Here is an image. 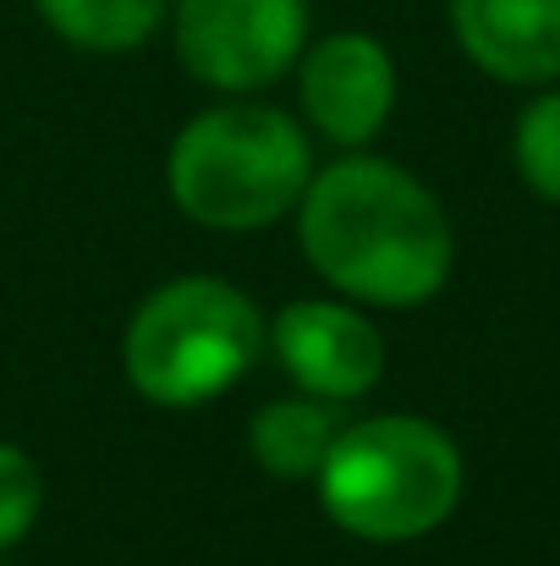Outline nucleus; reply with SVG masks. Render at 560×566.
<instances>
[{
    "label": "nucleus",
    "mask_w": 560,
    "mask_h": 566,
    "mask_svg": "<svg viewBox=\"0 0 560 566\" xmlns=\"http://www.w3.org/2000/svg\"><path fill=\"white\" fill-rule=\"evenodd\" d=\"M462 55L495 83L560 77V0H451Z\"/></svg>",
    "instance_id": "6e6552de"
},
{
    "label": "nucleus",
    "mask_w": 560,
    "mask_h": 566,
    "mask_svg": "<svg viewBox=\"0 0 560 566\" xmlns=\"http://www.w3.org/2000/svg\"><path fill=\"white\" fill-rule=\"evenodd\" d=\"M39 512H44V473H39V462L22 446L0 440V551L22 545L28 528L39 523Z\"/></svg>",
    "instance_id": "f8f14e48"
},
{
    "label": "nucleus",
    "mask_w": 560,
    "mask_h": 566,
    "mask_svg": "<svg viewBox=\"0 0 560 566\" xmlns=\"http://www.w3.org/2000/svg\"><path fill=\"white\" fill-rule=\"evenodd\" d=\"M336 429L341 423H336L330 401H319V396H286V401H270V407L253 412L247 451H253V462L270 479H292L297 484V479H314L319 473Z\"/></svg>",
    "instance_id": "1a4fd4ad"
},
{
    "label": "nucleus",
    "mask_w": 560,
    "mask_h": 566,
    "mask_svg": "<svg viewBox=\"0 0 560 566\" xmlns=\"http://www.w3.org/2000/svg\"><path fill=\"white\" fill-rule=\"evenodd\" d=\"M33 6L66 44L94 50V55L138 50L171 17V0H33Z\"/></svg>",
    "instance_id": "9d476101"
},
{
    "label": "nucleus",
    "mask_w": 560,
    "mask_h": 566,
    "mask_svg": "<svg viewBox=\"0 0 560 566\" xmlns=\"http://www.w3.org/2000/svg\"><path fill=\"white\" fill-rule=\"evenodd\" d=\"M264 336L270 325L247 292L220 275H182L138 303L121 364L133 390L155 407H203L258 364Z\"/></svg>",
    "instance_id": "20e7f679"
},
{
    "label": "nucleus",
    "mask_w": 560,
    "mask_h": 566,
    "mask_svg": "<svg viewBox=\"0 0 560 566\" xmlns=\"http://www.w3.org/2000/svg\"><path fill=\"white\" fill-rule=\"evenodd\" d=\"M177 61L225 94L286 77L308 44V0H171Z\"/></svg>",
    "instance_id": "39448f33"
},
{
    "label": "nucleus",
    "mask_w": 560,
    "mask_h": 566,
    "mask_svg": "<svg viewBox=\"0 0 560 566\" xmlns=\"http://www.w3.org/2000/svg\"><path fill=\"white\" fill-rule=\"evenodd\" d=\"M297 61H303V77H297L303 111L330 144L363 149L390 122L395 61L373 33H330V39L308 44Z\"/></svg>",
    "instance_id": "0eeeda50"
},
{
    "label": "nucleus",
    "mask_w": 560,
    "mask_h": 566,
    "mask_svg": "<svg viewBox=\"0 0 560 566\" xmlns=\"http://www.w3.org/2000/svg\"><path fill=\"white\" fill-rule=\"evenodd\" d=\"M319 506L336 528L369 545H406L434 534L462 501L456 440L412 412H379L336 429L319 473Z\"/></svg>",
    "instance_id": "f03ea898"
},
{
    "label": "nucleus",
    "mask_w": 560,
    "mask_h": 566,
    "mask_svg": "<svg viewBox=\"0 0 560 566\" xmlns=\"http://www.w3.org/2000/svg\"><path fill=\"white\" fill-rule=\"evenodd\" d=\"M264 342L275 347L281 369L303 385V396L319 401H358L384 375V336L352 303H286Z\"/></svg>",
    "instance_id": "423d86ee"
},
{
    "label": "nucleus",
    "mask_w": 560,
    "mask_h": 566,
    "mask_svg": "<svg viewBox=\"0 0 560 566\" xmlns=\"http://www.w3.org/2000/svg\"><path fill=\"white\" fill-rule=\"evenodd\" d=\"M314 177L303 127L275 105H214L177 133L166 182L187 220L209 231L275 226Z\"/></svg>",
    "instance_id": "7ed1b4c3"
},
{
    "label": "nucleus",
    "mask_w": 560,
    "mask_h": 566,
    "mask_svg": "<svg viewBox=\"0 0 560 566\" xmlns=\"http://www.w3.org/2000/svg\"><path fill=\"white\" fill-rule=\"evenodd\" d=\"M297 203L303 253L336 292L369 308H418L451 281V220L412 171L352 155L308 177Z\"/></svg>",
    "instance_id": "f257e3e1"
},
{
    "label": "nucleus",
    "mask_w": 560,
    "mask_h": 566,
    "mask_svg": "<svg viewBox=\"0 0 560 566\" xmlns=\"http://www.w3.org/2000/svg\"><path fill=\"white\" fill-rule=\"evenodd\" d=\"M517 171L545 203H560V88L517 116Z\"/></svg>",
    "instance_id": "9b49d317"
}]
</instances>
